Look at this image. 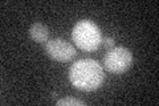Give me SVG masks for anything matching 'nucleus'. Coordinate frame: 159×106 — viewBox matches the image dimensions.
Wrapping results in <instances>:
<instances>
[{
  "mask_svg": "<svg viewBox=\"0 0 159 106\" xmlns=\"http://www.w3.org/2000/svg\"><path fill=\"white\" fill-rule=\"evenodd\" d=\"M101 41L103 43V45H105L106 48H110L111 49L114 47V39L113 37H109V36L107 37H102Z\"/></svg>",
  "mask_w": 159,
  "mask_h": 106,
  "instance_id": "7",
  "label": "nucleus"
},
{
  "mask_svg": "<svg viewBox=\"0 0 159 106\" xmlns=\"http://www.w3.org/2000/svg\"><path fill=\"white\" fill-rule=\"evenodd\" d=\"M103 65L107 72L114 74L125 73L133 65V54L125 47H114L106 53Z\"/></svg>",
  "mask_w": 159,
  "mask_h": 106,
  "instance_id": "3",
  "label": "nucleus"
},
{
  "mask_svg": "<svg viewBox=\"0 0 159 106\" xmlns=\"http://www.w3.org/2000/svg\"><path fill=\"white\" fill-rule=\"evenodd\" d=\"M45 52L51 58L60 62H68L76 56V48L64 39H51L45 44Z\"/></svg>",
  "mask_w": 159,
  "mask_h": 106,
  "instance_id": "4",
  "label": "nucleus"
},
{
  "mask_svg": "<svg viewBox=\"0 0 159 106\" xmlns=\"http://www.w3.org/2000/svg\"><path fill=\"white\" fill-rule=\"evenodd\" d=\"M29 36L36 43H47L49 37V28L41 23H34L29 28Z\"/></svg>",
  "mask_w": 159,
  "mask_h": 106,
  "instance_id": "5",
  "label": "nucleus"
},
{
  "mask_svg": "<svg viewBox=\"0 0 159 106\" xmlns=\"http://www.w3.org/2000/svg\"><path fill=\"white\" fill-rule=\"evenodd\" d=\"M58 106H85V102L77 98H61L56 102Z\"/></svg>",
  "mask_w": 159,
  "mask_h": 106,
  "instance_id": "6",
  "label": "nucleus"
},
{
  "mask_svg": "<svg viewBox=\"0 0 159 106\" xmlns=\"http://www.w3.org/2000/svg\"><path fill=\"white\" fill-rule=\"evenodd\" d=\"M105 74L97 60L81 58L74 62L69 69V81L76 89L92 92L102 86Z\"/></svg>",
  "mask_w": 159,
  "mask_h": 106,
  "instance_id": "1",
  "label": "nucleus"
},
{
  "mask_svg": "<svg viewBox=\"0 0 159 106\" xmlns=\"http://www.w3.org/2000/svg\"><path fill=\"white\" fill-rule=\"evenodd\" d=\"M72 39L80 49L93 52L101 44V31L98 25L92 20H81L74 25L72 31Z\"/></svg>",
  "mask_w": 159,
  "mask_h": 106,
  "instance_id": "2",
  "label": "nucleus"
}]
</instances>
